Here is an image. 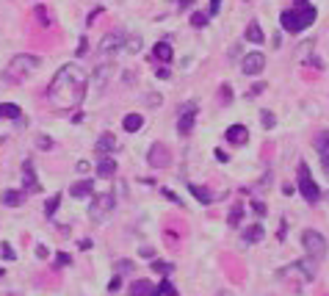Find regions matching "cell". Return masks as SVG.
<instances>
[{"label": "cell", "instance_id": "cell-1", "mask_svg": "<svg viewBox=\"0 0 329 296\" xmlns=\"http://www.w3.org/2000/svg\"><path fill=\"white\" fill-rule=\"evenodd\" d=\"M86 86H89V75H86L77 64H64L56 72V78L47 86V100L53 108H75L77 103H83Z\"/></svg>", "mask_w": 329, "mask_h": 296}, {"label": "cell", "instance_id": "cell-2", "mask_svg": "<svg viewBox=\"0 0 329 296\" xmlns=\"http://www.w3.org/2000/svg\"><path fill=\"white\" fill-rule=\"evenodd\" d=\"M280 22H282V28H285L288 34H301L304 28H310L315 22V8L310 6L307 0H296V8L282 11Z\"/></svg>", "mask_w": 329, "mask_h": 296}, {"label": "cell", "instance_id": "cell-3", "mask_svg": "<svg viewBox=\"0 0 329 296\" xmlns=\"http://www.w3.org/2000/svg\"><path fill=\"white\" fill-rule=\"evenodd\" d=\"M39 64H42V58L28 56V53H20V56L11 58L6 75H8V78H14V80H22V78H28L34 70H39Z\"/></svg>", "mask_w": 329, "mask_h": 296}, {"label": "cell", "instance_id": "cell-4", "mask_svg": "<svg viewBox=\"0 0 329 296\" xmlns=\"http://www.w3.org/2000/svg\"><path fill=\"white\" fill-rule=\"evenodd\" d=\"M301 247H304L307 258H313V260H324L329 252L327 238H324L318 230H304V233H301Z\"/></svg>", "mask_w": 329, "mask_h": 296}, {"label": "cell", "instance_id": "cell-5", "mask_svg": "<svg viewBox=\"0 0 329 296\" xmlns=\"http://www.w3.org/2000/svg\"><path fill=\"white\" fill-rule=\"evenodd\" d=\"M113 208H116V197H113L111 191H103V194H97V197L91 199V222H105V219L113 213Z\"/></svg>", "mask_w": 329, "mask_h": 296}, {"label": "cell", "instance_id": "cell-6", "mask_svg": "<svg viewBox=\"0 0 329 296\" xmlns=\"http://www.w3.org/2000/svg\"><path fill=\"white\" fill-rule=\"evenodd\" d=\"M296 177H299V194L307 202H318L321 199V188L315 185L313 175H310V166L307 163H299V172H296Z\"/></svg>", "mask_w": 329, "mask_h": 296}, {"label": "cell", "instance_id": "cell-7", "mask_svg": "<svg viewBox=\"0 0 329 296\" xmlns=\"http://www.w3.org/2000/svg\"><path fill=\"white\" fill-rule=\"evenodd\" d=\"M147 161L152 169H166L169 163H172V152L166 149V144H152L147 152Z\"/></svg>", "mask_w": 329, "mask_h": 296}, {"label": "cell", "instance_id": "cell-8", "mask_svg": "<svg viewBox=\"0 0 329 296\" xmlns=\"http://www.w3.org/2000/svg\"><path fill=\"white\" fill-rule=\"evenodd\" d=\"M263 67H266V56L263 53H246L244 61H241V70H244V75H257V72H263Z\"/></svg>", "mask_w": 329, "mask_h": 296}, {"label": "cell", "instance_id": "cell-9", "mask_svg": "<svg viewBox=\"0 0 329 296\" xmlns=\"http://www.w3.org/2000/svg\"><path fill=\"white\" fill-rule=\"evenodd\" d=\"M22 191H25V194H39V191H42V185H39V180H36V172H34V163H31V161L22 163Z\"/></svg>", "mask_w": 329, "mask_h": 296}, {"label": "cell", "instance_id": "cell-10", "mask_svg": "<svg viewBox=\"0 0 329 296\" xmlns=\"http://www.w3.org/2000/svg\"><path fill=\"white\" fill-rule=\"evenodd\" d=\"M122 44H125V36L113 31V34H108V36H103V39H100V53H103V56H111V53L122 50Z\"/></svg>", "mask_w": 329, "mask_h": 296}, {"label": "cell", "instance_id": "cell-11", "mask_svg": "<svg viewBox=\"0 0 329 296\" xmlns=\"http://www.w3.org/2000/svg\"><path fill=\"white\" fill-rule=\"evenodd\" d=\"M224 139L230 141L232 147H244L246 141H249V130H246L244 125H232V127H227Z\"/></svg>", "mask_w": 329, "mask_h": 296}, {"label": "cell", "instance_id": "cell-12", "mask_svg": "<svg viewBox=\"0 0 329 296\" xmlns=\"http://www.w3.org/2000/svg\"><path fill=\"white\" fill-rule=\"evenodd\" d=\"M194 119H196V106H188L185 111L180 113V122H177V133L180 136H188L191 127H194Z\"/></svg>", "mask_w": 329, "mask_h": 296}, {"label": "cell", "instance_id": "cell-13", "mask_svg": "<svg viewBox=\"0 0 329 296\" xmlns=\"http://www.w3.org/2000/svg\"><path fill=\"white\" fill-rule=\"evenodd\" d=\"M0 202L6 205V208H17V205L25 202V191H22V188H8V191H3Z\"/></svg>", "mask_w": 329, "mask_h": 296}, {"label": "cell", "instance_id": "cell-14", "mask_svg": "<svg viewBox=\"0 0 329 296\" xmlns=\"http://www.w3.org/2000/svg\"><path fill=\"white\" fill-rule=\"evenodd\" d=\"M111 75H113V64H103V67H97V70H94V83H97V89H105Z\"/></svg>", "mask_w": 329, "mask_h": 296}, {"label": "cell", "instance_id": "cell-15", "mask_svg": "<svg viewBox=\"0 0 329 296\" xmlns=\"http://www.w3.org/2000/svg\"><path fill=\"white\" fill-rule=\"evenodd\" d=\"M113 149H116V136L113 133H103L97 139V152H103V155H111Z\"/></svg>", "mask_w": 329, "mask_h": 296}, {"label": "cell", "instance_id": "cell-16", "mask_svg": "<svg viewBox=\"0 0 329 296\" xmlns=\"http://www.w3.org/2000/svg\"><path fill=\"white\" fill-rule=\"evenodd\" d=\"M172 56H175V53H172V44L169 42H158L152 47V58H158V61H163V64L172 61Z\"/></svg>", "mask_w": 329, "mask_h": 296}, {"label": "cell", "instance_id": "cell-17", "mask_svg": "<svg viewBox=\"0 0 329 296\" xmlns=\"http://www.w3.org/2000/svg\"><path fill=\"white\" fill-rule=\"evenodd\" d=\"M91 188H94V183H91V180H80V183H75V185L70 188V194H72L75 199H86V197L91 194Z\"/></svg>", "mask_w": 329, "mask_h": 296}, {"label": "cell", "instance_id": "cell-18", "mask_svg": "<svg viewBox=\"0 0 329 296\" xmlns=\"http://www.w3.org/2000/svg\"><path fill=\"white\" fill-rule=\"evenodd\" d=\"M141 125H144V116H141V113H127L125 119H122V127H125L127 133H136V130H141Z\"/></svg>", "mask_w": 329, "mask_h": 296}, {"label": "cell", "instance_id": "cell-19", "mask_svg": "<svg viewBox=\"0 0 329 296\" xmlns=\"http://www.w3.org/2000/svg\"><path fill=\"white\" fill-rule=\"evenodd\" d=\"M152 285H149V280H136L133 285H130V294L127 296H152Z\"/></svg>", "mask_w": 329, "mask_h": 296}, {"label": "cell", "instance_id": "cell-20", "mask_svg": "<svg viewBox=\"0 0 329 296\" xmlns=\"http://www.w3.org/2000/svg\"><path fill=\"white\" fill-rule=\"evenodd\" d=\"M113 172H116V161H113V158H100L97 175L100 177H113Z\"/></svg>", "mask_w": 329, "mask_h": 296}, {"label": "cell", "instance_id": "cell-21", "mask_svg": "<svg viewBox=\"0 0 329 296\" xmlns=\"http://www.w3.org/2000/svg\"><path fill=\"white\" fill-rule=\"evenodd\" d=\"M20 106L14 103H0V119H20Z\"/></svg>", "mask_w": 329, "mask_h": 296}, {"label": "cell", "instance_id": "cell-22", "mask_svg": "<svg viewBox=\"0 0 329 296\" xmlns=\"http://www.w3.org/2000/svg\"><path fill=\"white\" fill-rule=\"evenodd\" d=\"M188 191H191V194H194V197L199 199L202 205H210V202H213V197H210V191H208V188H202V185H194V183H188Z\"/></svg>", "mask_w": 329, "mask_h": 296}, {"label": "cell", "instance_id": "cell-23", "mask_svg": "<svg viewBox=\"0 0 329 296\" xmlns=\"http://www.w3.org/2000/svg\"><path fill=\"white\" fill-rule=\"evenodd\" d=\"M260 238H263V227H260V224H252V227H246V230H244V241H246V244H257Z\"/></svg>", "mask_w": 329, "mask_h": 296}, {"label": "cell", "instance_id": "cell-24", "mask_svg": "<svg viewBox=\"0 0 329 296\" xmlns=\"http://www.w3.org/2000/svg\"><path fill=\"white\" fill-rule=\"evenodd\" d=\"M246 39H249V42H255V44H263V39H266V36H263V31H260L257 22H249V28H246Z\"/></svg>", "mask_w": 329, "mask_h": 296}, {"label": "cell", "instance_id": "cell-25", "mask_svg": "<svg viewBox=\"0 0 329 296\" xmlns=\"http://www.w3.org/2000/svg\"><path fill=\"white\" fill-rule=\"evenodd\" d=\"M152 296H177V291H175V285L169 280H161V285L152 291Z\"/></svg>", "mask_w": 329, "mask_h": 296}, {"label": "cell", "instance_id": "cell-26", "mask_svg": "<svg viewBox=\"0 0 329 296\" xmlns=\"http://www.w3.org/2000/svg\"><path fill=\"white\" fill-rule=\"evenodd\" d=\"M122 50H125V53H139V50H141V39H139V36H125Z\"/></svg>", "mask_w": 329, "mask_h": 296}, {"label": "cell", "instance_id": "cell-27", "mask_svg": "<svg viewBox=\"0 0 329 296\" xmlns=\"http://www.w3.org/2000/svg\"><path fill=\"white\" fill-rule=\"evenodd\" d=\"M315 149L318 152H329V130H321L315 136Z\"/></svg>", "mask_w": 329, "mask_h": 296}, {"label": "cell", "instance_id": "cell-28", "mask_svg": "<svg viewBox=\"0 0 329 296\" xmlns=\"http://www.w3.org/2000/svg\"><path fill=\"white\" fill-rule=\"evenodd\" d=\"M208 20H210L208 11H194V14H191V25H194V28H205Z\"/></svg>", "mask_w": 329, "mask_h": 296}, {"label": "cell", "instance_id": "cell-29", "mask_svg": "<svg viewBox=\"0 0 329 296\" xmlns=\"http://www.w3.org/2000/svg\"><path fill=\"white\" fill-rule=\"evenodd\" d=\"M58 205H61V197H58V194H56V197H50L47 202H44V216L53 219V213L58 211Z\"/></svg>", "mask_w": 329, "mask_h": 296}, {"label": "cell", "instance_id": "cell-30", "mask_svg": "<svg viewBox=\"0 0 329 296\" xmlns=\"http://www.w3.org/2000/svg\"><path fill=\"white\" fill-rule=\"evenodd\" d=\"M241 216H244V211H241L238 205H235V208L230 211V216H227V222H230L232 227H238V224H241Z\"/></svg>", "mask_w": 329, "mask_h": 296}, {"label": "cell", "instance_id": "cell-31", "mask_svg": "<svg viewBox=\"0 0 329 296\" xmlns=\"http://www.w3.org/2000/svg\"><path fill=\"white\" fill-rule=\"evenodd\" d=\"M36 144H39V149H44V152H47V149H53V139H50V136H36Z\"/></svg>", "mask_w": 329, "mask_h": 296}, {"label": "cell", "instance_id": "cell-32", "mask_svg": "<svg viewBox=\"0 0 329 296\" xmlns=\"http://www.w3.org/2000/svg\"><path fill=\"white\" fill-rule=\"evenodd\" d=\"M260 119H263V127H266V130H271V127L277 125V119H274L271 111H263V113H260Z\"/></svg>", "mask_w": 329, "mask_h": 296}, {"label": "cell", "instance_id": "cell-33", "mask_svg": "<svg viewBox=\"0 0 329 296\" xmlns=\"http://www.w3.org/2000/svg\"><path fill=\"white\" fill-rule=\"evenodd\" d=\"M34 14L39 17V22H42V25H50V17H47V8H44V6H36Z\"/></svg>", "mask_w": 329, "mask_h": 296}, {"label": "cell", "instance_id": "cell-34", "mask_svg": "<svg viewBox=\"0 0 329 296\" xmlns=\"http://www.w3.org/2000/svg\"><path fill=\"white\" fill-rule=\"evenodd\" d=\"M152 268H155V271H161V274H169V271H172V263H163V260H155V263H152Z\"/></svg>", "mask_w": 329, "mask_h": 296}, {"label": "cell", "instance_id": "cell-35", "mask_svg": "<svg viewBox=\"0 0 329 296\" xmlns=\"http://www.w3.org/2000/svg\"><path fill=\"white\" fill-rule=\"evenodd\" d=\"M0 252H3V260H14V249L8 247V244H3V247H0Z\"/></svg>", "mask_w": 329, "mask_h": 296}, {"label": "cell", "instance_id": "cell-36", "mask_svg": "<svg viewBox=\"0 0 329 296\" xmlns=\"http://www.w3.org/2000/svg\"><path fill=\"white\" fill-rule=\"evenodd\" d=\"M219 6H221V0H210V8H208V14H210V17H216V14H219Z\"/></svg>", "mask_w": 329, "mask_h": 296}, {"label": "cell", "instance_id": "cell-37", "mask_svg": "<svg viewBox=\"0 0 329 296\" xmlns=\"http://www.w3.org/2000/svg\"><path fill=\"white\" fill-rule=\"evenodd\" d=\"M252 211L257 213V216H266V205H263V202H252Z\"/></svg>", "mask_w": 329, "mask_h": 296}, {"label": "cell", "instance_id": "cell-38", "mask_svg": "<svg viewBox=\"0 0 329 296\" xmlns=\"http://www.w3.org/2000/svg\"><path fill=\"white\" fill-rule=\"evenodd\" d=\"M321 155V166L327 169V175H329V152H318Z\"/></svg>", "mask_w": 329, "mask_h": 296}, {"label": "cell", "instance_id": "cell-39", "mask_svg": "<svg viewBox=\"0 0 329 296\" xmlns=\"http://www.w3.org/2000/svg\"><path fill=\"white\" fill-rule=\"evenodd\" d=\"M169 75H172L169 67H161V70H158V78H161V80H169Z\"/></svg>", "mask_w": 329, "mask_h": 296}, {"label": "cell", "instance_id": "cell-40", "mask_svg": "<svg viewBox=\"0 0 329 296\" xmlns=\"http://www.w3.org/2000/svg\"><path fill=\"white\" fill-rule=\"evenodd\" d=\"M221 103H230V86H221Z\"/></svg>", "mask_w": 329, "mask_h": 296}, {"label": "cell", "instance_id": "cell-41", "mask_svg": "<svg viewBox=\"0 0 329 296\" xmlns=\"http://www.w3.org/2000/svg\"><path fill=\"white\" fill-rule=\"evenodd\" d=\"M56 260L61 263V266H67V263H70V255H64V252H58L56 255Z\"/></svg>", "mask_w": 329, "mask_h": 296}, {"label": "cell", "instance_id": "cell-42", "mask_svg": "<svg viewBox=\"0 0 329 296\" xmlns=\"http://www.w3.org/2000/svg\"><path fill=\"white\" fill-rule=\"evenodd\" d=\"M119 285H122V280H119V277H113L111 285H108V291H119Z\"/></svg>", "mask_w": 329, "mask_h": 296}, {"label": "cell", "instance_id": "cell-43", "mask_svg": "<svg viewBox=\"0 0 329 296\" xmlns=\"http://www.w3.org/2000/svg\"><path fill=\"white\" fill-rule=\"evenodd\" d=\"M116 268H119V271H133V263H130V260H125V263H119Z\"/></svg>", "mask_w": 329, "mask_h": 296}, {"label": "cell", "instance_id": "cell-44", "mask_svg": "<svg viewBox=\"0 0 329 296\" xmlns=\"http://www.w3.org/2000/svg\"><path fill=\"white\" fill-rule=\"evenodd\" d=\"M91 169V166H89V163H86V161H80V163H77V172H80V175H86V172H89Z\"/></svg>", "mask_w": 329, "mask_h": 296}, {"label": "cell", "instance_id": "cell-45", "mask_svg": "<svg viewBox=\"0 0 329 296\" xmlns=\"http://www.w3.org/2000/svg\"><path fill=\"white\" fill-rule=\"evenodd\" d=\"M36 255H39V258H47V247H44V244H39V247H36Z\"/></svg>", "mask_w": 329, "mask_h": 296}, {"label": "cell", "instance_id": "cell-46", "mask_svg": "<svg viewBox=\"0 0 329 296\" xmlns=\"http://www.w3.org/2000/svg\"><path fill=\"white\" fill-rule=\"evenodd\" d=\"M86 53V39H80V44H77V56H83Z\"/></svg>", "mask_w": 329, "mask_h": 296}, {"label": "cell", "instance_id": "cell-47", "mask_svg": "<svg viewBox=\"0 0 329 296\" xmlns=\"http://www.w3.org/2000/svg\"><path fill=\"white\" fill-rule=\"evenodd\" d=\"M147 100H149V106H158V103H161V97H158V94H149Z\"/></svg>", "mask_w": 329, "mask_h": 296}, {"label": "cell", "instance_id": "cell-48", "mask_svg": "<svg viewBox=\"0 0 329 296\" xmlns=\"http://www.w3.org/2000/svg\"><path fill=\"white\" fill-rule=\"evenodd\" d=\"M257 92H263V83H257V86H255V89H249V97H255V94H257Z\"/></svg>", "mask_w": 329, "mask_h": 296}, {"label": "cell", "instance_id": "cell-49", "mask_svg": "<svg viewBox=\"0 0 329 296\" xmlns=\"http://www.w3.org/2000/svg\"><path fill=\"white\" fill-rule=\"evenodd\" d=\"M144 255H147V258H152V247H141V258H144Z\"/></svg>", "mask_w": 329, "mask_h": 296}, {"label": "cell", "instance_id": "cell-50", "mask_svg": "<svg viewBox=\"0 0 329 296\" xmlns=\"http://www.w3.org/2000/svg\"><path fill=\"white\" fill-rule=\"evenodd\" d=\"M191 3H194V0H180V6H183V8H188Z\"/></svg>", "mask_w": 329, "mask_h": 296}, {"label": "cell", "instance_id": "cell-51", "mask_svg": "<svg viewBox=\"0 0 329 296\" xmlns=\"http://www.w3.org/2000/svg\"><path fill=\"white\" fill-rule=\"evenodd\" d=\"M0 277H3V268H0Z\"/></svg>", "mask_w": 329, "mask_h": 296}]
</instances>
